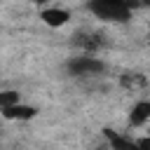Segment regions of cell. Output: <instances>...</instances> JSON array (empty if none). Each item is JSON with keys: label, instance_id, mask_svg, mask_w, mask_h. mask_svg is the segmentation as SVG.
<instances>
[{"label": "cell", "instance_id": "cell-1", "mask_svg": "<svg viewBox=\"0 0 150 150\" xmlns=\"http://www.w3.org/2000/svg\"><path fill=\"white\" fill-rule=\"evenodd\" d=\"M87 7L101 21H117V23L131 19V12H134L129 0H89Z\"/></svg>", "mask_w": 150, "mask_h": 150}, {"label": "cell", "instance_id": "cell-2", "mask_svg": "<svg viewBox=\"0 0 150 150\" xmlns=\"http://www.w3.org/2000/svg\"><path fill=\"white\" fill-rule=\"evenodd\" d=\"M68 70H70L73 75H101V73L105 70V63H103L101 59L87 54V56H75V59H70V61H68Z\"/></svg>", "mask_w": 150, "mask_h": 150}, {"label": "cell", "instance_id": "cell-3", "mask_svg": "<svg viewBox=\"0 0 150 150\" xmlns=\"http://www.w3.org/2000/svg\"><path fill=\"white\" fill-rule=\"evenodd\" d=\"M40 19L52 28H61V26H66L70 21V12L61 9V7H47V9L40 12Z\"/></svg>", "mask_w": 150, "mask_h": 150}, {"label": "cell", "instance_id": "cell-4", "mask_svg": "<svg viewBox=\"0 0 150 150\" xmlns=\"http://www.w3.org/2000/svg\"><path fill=\"white\" fill-rule=\"evenodd\" d=\"M145 122H150V101H138L129 112V124L131 127H143Z\"/></svg>", "mask_w": 150, "mask_h": 150}, {"label": "cell", "instance_id": "cell-5", "mask_svg": "<svg viewBox=\"0 0 150 150\" xmlns=\"http://www.w3.org/2000/svg\"><path fill=\"white\" fill-rule=\"evenodd\" d=\"M35 112H38V110H35L33 105H23V103H16V105L2 110V115H5L7 120H30V117H35Z\"/></svg>", "mask_w": 150, "mask_h": 150}, {"label": "cell", "instance_id": "cell-6", "mask_svg": "<svg viewBox=\"0 0 150 150\" xmlns=\"http://www.w3.org/2000/svg\"><path fill=\"white\" fill-rule=\"evenodd\" d=\"M105 138L110 141V148H112V150H138L136 141H129V138H124V136H120V134H112V131H108V129H105Z\"/></svg>", "mask_w": 150, "mask_h": 150}, {"label": "cell", "instance_id": "cell-7", "mask_svg": "<svg viewBox=\"0 0 150 150\" xmlns=\"http://www.w3.org/2000/svg\"><path fill=\"white\" fill-rule=\"evenodd\" d=\"M75 42H77L87 54H91V52H96V49L101 47V38H98V35H94V33H82V35H77V38H75Z\"/></svg>", "mask_w": 150, "mask_h": 150}, {"label": "cell", "instance_id": "cell-8", "mask_svg": "<svg viewBox=\"0 0 150 150\" xmlns=\"http://www.w3.org/2000/svg\"><path fill=\"white\" fill-rule=\"evenodd\" d=\"M16 103H21V98H19V91H14V89L0 91V110H5V108H12V105H16Z\"/></svg>", "mask_w": 150, "mask_h": 150}, {"label": "cell", "instance_id": "cell-9", "mask_svg": "<svg viewBox=\"0 0 150 150\" xmlns=\"http://www.w3.org/2000/svg\"><path fill=\"white\" fill-rule=\"evenodd\" d=\"M148 82H145V77L143 75H122V87H127V89H136V87H145Z\"/></svg>", "mask_w": 150, "mask_h": 150}, {"label": "cell", "instance_id": "cell-10", "mask_svg": "<svg viewBox=\"0 0 150 150\" xmlns=\"http://www.w3.org/2000/svg\"><path fill=\"white\" fill-rule=\"evenodd\" d=\"M136 145H138V150H150V136L138 138V141H136Z\"/></svg>", "mask_w": 150, "mask_h": 150}, {"label": "cell", "instance_id": "cell-11", "mask_svg": "<svg viewBox=\"0 0 150 150\" xmlns=\"http://www.w3.org/2000/svg\"><path fill=\"white\" fill-rule=\"evenodd\" d=\"M35 5H45V2H49V0H33Z\"/></svg>", "mask_w": 150, "mask_h": 150}]
</instances>
